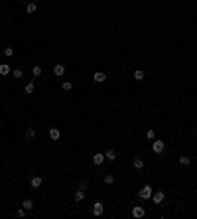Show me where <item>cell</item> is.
I'll return each mask as SVG.
<instances>
[{
  "label": "cell",
  "mask_w": 197,
  "mask_h": 219,
  "mask_svg": "<svg viewBox=\"0 0 197 219\" xmlns=\"http://www.w3.org/2000/svg\"><path fill=\"white\" fill-rule=\"evenodd\" d=\"M152 194H154L152 186H144L140 191H138V197H142V200H148V197H152Z\"/></svg>",
  "instance_id": "1"
},
{
  "label": "cell",
  "mask_w": 197,
  "mask_h": 219,
  "mask_svg": "<svg viewBox=\"0 0 197 219\" xmlns=\"http://www.w3.org/2000/svg\"><path fill=\"white\" fill-rule=\"evenodd\" d=\"M164 148H166V144L162 142V140H156V138H154V142H152V150H154V154H162V152H164Z\"/></svg>",
  "instance_id": "2"
},
{
  "label": "cell",
  "mask_w": 197,
  "mask_h": 219,
  "mask_svg": "<svg viewBox=\"0 0 197 219\" xmlns=\"http://www.w3.org/2000/svg\"><path fill=\"white\" fill-rule=\"evenodd\" d=\"M103 211H104V205L101 203V201H95L93 203V215L99 217V215H103Z\"/></svg>",
  "instance_id": "3"
},
{
  "label": "cell",
  "mask_w": 197,
  "mask_h": 219,
  "mask_svg": "<svg viewBox=\"0 0 197 219\" xmlns=\"http://www.w3.org/2000/svg\"><path fill=\"white\" fill-rule=\"evenodd\" d=\"M152 200H154V203L158 205V203H162V201L166 200V194L160 190V191H156V194H152Z\"/></svg>",
  "instance_id": "4"
},
{
  "label": "cell",
  "mask_w": 197,
  "mask_h": 219,
  "mask_svg": "<svg viewBox=\"0 0 197 219\" xmlns=\"http://www.w3.org/2000/svg\"><path fill=\"white\" fill-rule=\"evenodd\" d=\"M93 81L95 83H104V81H107V73H103V71L93 73Z\"/></svg>",
  "instance_id": "5"
},
{
  "label": "cell",
  "mask_w": 197,
  "mask_h": 219,
  "mask_svg": "<svg viewBox=\"0 0 197 219\" xmlns=\"http://www.w3.org/2000/svg\"><path fill=\"white\" fill-rule=\"evenodd\" d=\"M30 186H32L34 190H38V188L42 186V178H40V176H32V178H30Z\"/></svg>",
  "instance_id": "6"
},
{
  "label": "cell",
  "mask_w": 197,
  "mask_h": 219,
  "mask_svg": "<svg viewBox=\"0 0 197 219\" xmlns=\"http://www.w3.org/2000/svg\"><path fill=\"white\" fill-rule=\"evenodd\" d=\"M104 160H107V158H104V154H101V152H97V154L93 156V164H95V166H101Z\"/></svg>",
  "instance_id": "7"
},
{
  "label": "cell",
  "mask_w": 197,
  "mask_h": 219,
  "mask_svg": "<svg viewBox=\"0 0 197 219\" xmlns=\"http://www.w3.org/2000/svg\"><path fill=\"white\" fill-rule=\"evenodd\" d=\"M144 207H140V205H136V207H134V209H132V215H134V217L136 219H140V217H144Z\"/></svg>",
  "instance_id": "8"
},
{
  "label": "cell",
  "mask_w": 197,
  "mask_h": 219,
  "mask_svg": "<svg viewBox=\"0 0 197 219\" xmlns=\"http://www.w3.org/2000/svg\"><path fill=\"white\" fill-rule=\"evenodd\" d=\"M104 158H107L108 162H114V160H116V152H114L113 148H108L107 152H104Z\"/></svg>",
  "instance_id": "9"
},
{
  "label": "cell",
  "mask_w": 197,
  "mask_h": 219,
  "mask_svg": "<svg viewBox=\"0 0 197 219\" xmlns=\"http://www.w3.org/2000/svg\"><path fill=\"white\" fill-rule=\"evenodd\" d=\"M59 136H61L59 129H55V126H51V129H49V138H51V140H59Z\"/></svg>",
  "instance_id": "10"
},
{
  "label": "cell",
  "mask_w": 197,
  "mask_h": 219,
  "mask_svg": "<svg viewBox=\"0 0 197 219\" xmlns=\"http://www.w3.org/2000/svg\"><path fill=\"white\" fill-rule=\"evenodd\" d=\"M53 73H55L57 77H61L63 73H65V65H61V63H57V65L53 67Z\"/></svg>",
  "instance_id": "11"
},
{
  "label": "cell",
  "mask_w": 197,
  "mask_h": 219,
  "mask_svg": "<svg viewBox=\"0 0 197 219\" xmlns=\"http://www.w3.org/2000/svg\"><path fill=\"white\" fill-rule=\"evenodd\" d=\"M8 73H10V65H8V63H0V75L6 77Z\"/></svg>",
  "instance_id": "12"
},
{
  "label": "cell",
  "mask_w": 197,
  "mask_h": 219,
  "mask_svg": "<svg viewBox=\"0 0 197 219\" xmlns=\"http://www.w3.org/2000/svg\"><path fill=\"white\" fill-rule=\"evenodd\" d=\"M22 207L26 211H30V209H34V201L30 200V197H26V200H24V203H22Z\"/></svg>",
  "instance_id": "13"
},
{
  "label": "cell",
  "mask_w": 197,
  "mask_h": 219,
  "mask_svg": "<svg viewBox=\"0 0 197 219\" xmlns=\"http://www.w3.org/2000/svg\"><path fill=\"white\" fill-rule=\"evenodd\" d=\"M83 200H85V190L79 188V190L75 191V201H83Z\"/></svg>",
  "instance_id": "14"
},
{
  "label": "cell",
  "mask_w": 197,
  "mask_h": 219,
  "mask_svg": "<svg viewBox=\"0 0 197 219\" xmlns=\"http://www.w3.org/2000/svg\"><path fill=\"white\" fill-rule=\"evenodd\" d=\"M134 168H136V170H142V168H144V160H142V158H134Z\"/></svg>",
  "instance_id": "15"
},
{
  "label": "cell",
  "mask_w": 197,
  "mask_h": 219,
  "mask_svg": "<svg viewBox=\"0 0 197 219\" xmlns=\"http://www.w3.org/2000/svg\"><path fill=\"white\" fill-rule=\"evenodd\" d=\"M32 75H34V79H36V77H40V75H42V67H40V65H34Z\"/></svg>",
  "instance_id": "16"
},
{
  "label": "cell",
  "mask_w": 197,
  "mask_h": 219,
  "mask_svg": "<svg viewBox=\"0 0 197 219\" xmlns=\"http://www.w3.org/2000/svg\"><path fill=\"white\" fill-rule=\"evenodd\" d=\"M134 79H136V81H142V79H144V71H142V69H136V71H134Z\"/></svg>",
  "instance_id": "17"
},
{
  "label": "cell",
  "mask_w": 197,
  "mask_h": 219,
  "mask_svg": "<svg viewBox=\"0 0 197 219\" xmlns=\"http://www.w3.org/2000/svg\"><path fill=\"white\" fill-rule=\"evenodd\" d=\"M61 89H63V91H71V89H73V83H71V81H63V83H61Z\"/></svg>",
  "instance_id": "18"
},
{
  "label": "cell",
  "mask_w": 197,
  "mask_h": 219,
  "mask_svg": "<svg viewBox=\"0 0 197 219\" xmlns=\"http://www.w3.org/2000/svg\"><path fill=\"white\" fill-rule=\"evenodd\" d=\"M26 12H28V14H34V12H36V2H30V4L26 6Z\"/></svg>",
  "instance_id": "19"
},
{
  "label": "cell",
  "mask_w": 197,
  "mask_h": 219,
  "mask_svg": "<svg viewBox=\"0 0 197 219\" xmlns=\"http://www.w3.org/2000/svg\"><path fill=\"white\" fill-rule=\"evenodd\" d=\"M24 91H26V93H28V95H32V93H34V81H30L28 85L24 87Z\"/></svg>",
  "instance_id": "20"
},
{
  "label": "cell",
  "mask_w": 197,
  "mask_h": 219,
  "mask_svg": "<svg viewBox=\"0 0 197 219\" xmlns=\"http://www.w3.org/2000/svg\"><path fill=\"white\" fill-rule=\"evenodd\" d=\"M189 162H191V160H189L187 156H179V164H181V166H189Z\"/></svg>",
  "instance_id": "21"
},
{
  "label": "cell",
  "mask_w": 197,
  "mask_h": 219,
  "mask_svg": "<svg viewBox=\"0 0 197 219\" xmlns=\"http://www.w3.org/2000/svg\"><path fill=\"white\" fill-rule=\"evenodd\" d=\"M146 138H148V140H154V138H156V132H154L152 129H148V130H146Z\"/></svg>",
  "instance_id": "22"
},
{
  "label": "cell",
  "mask_w": 197,
  "mask_h": 219,
  "mask_svg": "<svg viewBox=\"0 0 197 219\" xmlns=\"http://www.w3.org/2000/svg\"><path fill=\"white\" fill-rule=\"evenodd\" d=\"M12 75H14L16 79H22V77H24V71H22V69H14V71H12Z\"/></svg>",
  "instance_id": "23"
},
{
  "label": "cell",
  "mask_w": 197,
  "mask_h": 219,
  "mask_svg": "<svg viewBox=\"0 0 197 219\" xmlns=\"http://www.w3.org/2000/svg\"><path fill=\"white\" fill-rule=\"evenodd\" d=\"M104 184H114V176L113 174H107V176H104Z\"/></svg>",
  "instance_id": "24"
},
{
  "label": "cell",
  "mask_w": 197,
  "mask_h": 219,
  "mask_svg": "<svg viewBox=\"0 0 197 219\" xmlns=\"http://www.w3.org/2000/svg\"><path fill=\"white\" fill-rule=\"evenodd\" d=\"M26 138H36V130L28 129V130H26Z\"/></svg>",
  "instance_id": "25"
},
{
  "label": "cell",
  "mask_w": 197,
  "mask_h": 219,
  "mask_svg": "<svg viewBox=\"0 0 197 219\" xmlns=\"http://www.w3.org/2000/svg\"><path fill=\"white\" fill-rule=\"evenodd\" d=\"M4 55L6 57H12V55H14V49H12V48H4Z\"/></svg>",
  "instance_id": "26"
},
{
  "label": "cell",
  "mask_w": 197,
  "mask_h": 219,
  "mask_svg": "<svg viewBox=\"0 0 197 219\" xmlns=\"http://www.w3.org/2000/svg\"><path fill=\"white\" fill-rule=\"evenodd\" d=\"M16 215H18V217H26V209H24V207H20V209L16 211Z\"/></svg>",
  "instance_id": "27"
}]
</instances>
